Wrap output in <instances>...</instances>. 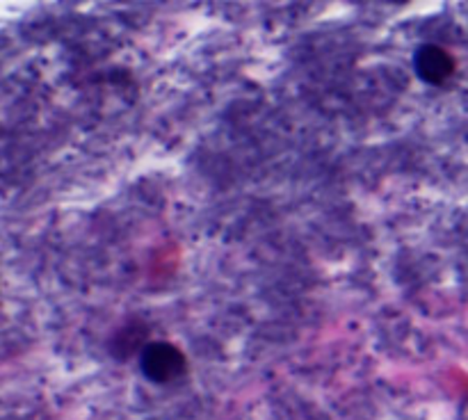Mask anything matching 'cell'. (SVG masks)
Returning <instances> with one entry per match:
<instances>
[{
    "mask_svg": "<svg viewBox=\"0 0 468 420\" xmlns=\"http://www.w3.org/2000/svg\"><path fill=\"white\" fill-rule=\"evenodd\" d=\"M142 373L155 383L172 382L186 373V356L169 342H149L140 356Z\"/></svg>",
    "mask_w": 468,
    "mask_h": 420,
    "instance_id": "obj_1",
    "label": "cell"
},
{
    "mask_svg": "<svg viewBox=\"0 0 468 420\" xmlns=\"http://www.w3.org/2000/svg\"><path fill=\"white\" fill-rule=\"evenodd\" d=\"M414 68L420 76V80L430 82V85H443L452 76V71H455V62H452V58L446 50L434 44H428L416 50Z\"/></svg>",
    "mask_w": 468,
    "mask_h": 420,
    "instance_id": "obj_2",
    "label": "cell"
}]
</instances>
